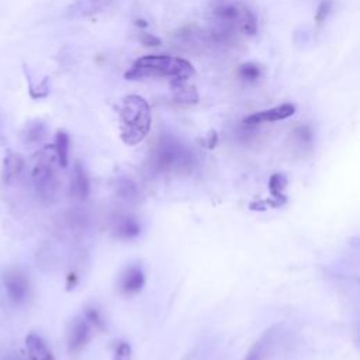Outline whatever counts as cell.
Here are the masks:
<instances>
[{
    "label": "cell",
    "mask_w": 360,
    "mask_h": 360,
    "mask_svg": "<svg viewBox=\"0 0 360 360\" xmlns=\"http://www.w3.org/2000/svg\"><path fill=\"white\" fill-rule=\"evenodd\" d=\"M263 69L259 63L256 62H245L238 68V77L244 82L248 84H255L262 78Z\"/></svg>",
    "instance_id": "obj_22"
},
{
    "label": "cell",
    "mask_w": 360,
    "mask_h": 360,
    "mask_svg": "<svg viewBox=\"0 0 360 360\" xmlns=\"http://www.w3.org/2000/svg\"><path fill=\"white\" fill-rule=\"evenodd\" d=\"M332 6H334L332 0H322V2L318 5V9H317L315 17H314V20L318 26H322L325 23L329 13L332 12Z\"/></svg>",
    "instance_id": "obj_25"
},
{
    "label": "cell",
    "mask_w": 360,
    "mask_h": 360,
    "mask_svg": "<svg viewBox=\"0 0 360 360\" xmlns=\"http://www.w3.org/2000/svg\"><path fill=\"white\" fill-rule=\"evenodd\" d=\"M217 143H219V134H217V131L211 130V131L207 134V136L203 139V146H204L207 150H214L215 147H217Z\"/></svg>",
    "instance_id": "obj_28"
},
{
    "label": "cell",
    "mask_w": 360,
    "mask_h": 360,
    "mask_svg": "<svg viewBox=\"0 0 360 360\" xmlns=\"http://www.w3.org/2000/svg\"><path fill=\"white\" fill-rule=\"evenodd\" d=\"M3 284H5L8 297L13 304L20 306L29 299L30 280L23 270L16 267L8 269L3 273Z\"/></svg>",
    "instance_id": "obj_6"
},
{
    "label": "cell",
    "mask_w": 360,
    "mask_h": 360,
    "mask_svg": "<svg viewBox=\"0 0 360 360\" xmlns=\"http://www.w3.org/2000/svg\"><path fill=\"white\" fill-rule=\"evenodd\" d=\"M84 318L91 324L92 328H97V329H106V322L103 318V314L100 311V308L95 307V306H89L85 310Z\"/></svg>",
    "instance_id": "obj_24"
},
{
    "label": "cell",
    "mask_w": 360,
    "mask_h": 360,
    "mask_svg": "<svg viewBox=\"0 0 360 360\" xmlns=\"http://www.w3.org/2000/svg\"><path fill=\"white\" fill-rule=\"evenodd\" d=\"M20 136L26 146H38V143H41L47 138V125L38 120L30 121L22 130Z\"/></svg>",
    "instance_id": "obj_17"
},
{
    "label": "cell",
    "mask_w": 360,
    "mask_h": 360,
    "mask_svg": "<svg viewBox=\"0 0 360 360\" xmlns=\"http://www.w3.org/2000/svg\"><path fill=\"white\" fill-rule=\"evenodd\" d=\"M295 113H296V107L293 104H281V106H277V107H273L269 110H263V111H259V113H255V114L246 117L244 120V124L248 128H253L263 123H276V121L285 120V118L295 116Z\"/></svg>",
    "instance_id": "obj_11"
},
{
    "label": "cell",
    "mask_w": 360,
    "mask_h": 360,
    "mask_svg": "<svg viewBox=\"0 0 360 360\" xmlns=\"http://www.w3.org/2000/svg\"><path fill=\"white\" fill-rule=\"evenodd\" d=\"M26 169V159L17 152H8L2 165V182L5 185L15 183Z\"/></svg>",
    "instance_id": "obj_13"
},
{
    "label": "cell",
    "mask_w": 360,
    "mask_h": 360,
    "mask_svg": "<svg viewBox=\"0 0 360 360\" xmlns=\"http://www.w3.org/2000/svg\"><path fill=\"white\" fill-rule=\"evenodd\" d=\"M72 196L79 201H85L91 194V182L86 175V171L82 164H77L74 168V176H72V186H70Z\"/></svg>",
    "instance_id": "obj_15"
},
{
    "label": "cell",
    "mask_w": 360,
    "mask_h": 360,
    "mask_svg": "<svg viewBox=\"0 0 360 360\" xmlns=\"http://www.w3.org/2000/svg\"><path fill=\"white\" fill-rule=\"evenodd\" d=\"M194 75L193 65L183 58L169 55H147L135 61L132 68L125 74L128 81H141L150 78L190 79Z\"/></svg>",
    "instance_id": "obj_4"
},
{
    "label": "cell",
    "mask_w": 360,
    "mask_h": 360,
    "mask_svg": "<svg viewBox=\"0 0 360 360\" xmlns=\"http://www.w3.org/2000/svg\"><path fill=\"white\" fill-rule=\"evenodd\" d=\"M111 231L118 240H134L141 234V224L131 214H118L111 221Z\"/></svg>",
    "instance_id": "obj_12"
},
{
    "label": "cell",
    "mask_w": 360,
    "mask_h": 360,
    "mask_svg": "<svg viewBox=\"0 0 360 360\" xmlns=\"http://www.w3.org/2000/svg\"><path fill=\"white\" fill-rule=\"evenodd\" d=\"M314 134L308 125H300L293 131V139L296 146L300 148H307L313 143Z\"/></svg>",
    "instance_id": "obj_23"
},
{
    "label": "cell",
    "mask_w": 360,
    "mask_h": 360,
    "mask_svg": "<svg viewBox=\"0 0 360 360\" xmlns=\"http://www.w3.org/2000/svg\"><path fill=\"white\" fill-rule=\"evenodd\" d=\"M211 16L217 29L212 36L226 40L237 33L255 36L258 33V19L251 9L234 0H212Z\"/></svg>",
    "instance_id": "obj_1"
},
{
    "label": "cell",
    "mask_w": 360,
    "mask_h": 360,
    "mask_svg": "<svg viewBox=\"0 0 360 360\" xmlns=\"http://www.w3.org/2000/svg\"><path fill=\"white\" fill-rule=\"evenodd\" d=\"M146 272H143L141 265H130L127 266L117 281L118 292L123 296H135L143 287H146Z\"/></svg>",
    "instance_id": "obj_10"
},
{
    "label": "cell",
    "mask_w": 360,
    "mask_h": 360,
    "mask_svg": "<svg viewBox=\"0 0 360 360\" xmlns=\"http://www.w3.org/2000/svg\"><path fill=\"white\" fill-rule=\"evenodd\" d=\"M2 360H24V357L17 352H9L2 357Z\"/></svg>",
    "instance_id": "obj_30"
},
{
    "label": "cell",
    "mask_w": 360,
    "mask_h": 360,
    "mask_svg": "<svg viewBox=\"0 0 360 360\" xmlns=\"http://www.w3.org/2000/svg\"><path fill=\"white\" fill-rule=\"evenodd\" d=\"M283 325L276 324L270 327L265 334L255 342V345L248 352L245 360H267L277 349L280 339L283 336Z\"/></svg>",
    "instance_id": "obj_7"
},
{
    "label": "cell",
    "mask_w": 360,
    "mask_h": 360,
    "mask_svg": "<svg viewBox=\"0 0 360 360\" xmlns=\"http://www.w3.org/2000/svg\"><path fill=\"white\" fill-rule=\"evenodd\" d=\"M78 283H79V276L75 272H72V273L68 274V277H66V287H68L69 290L70 289H75V287L78 285Z\"/></svg>",
    "instance_id": "obj_29"
},
{
    "label": "cell",
    "mask_w": 360,
    "mask_h": 360,
    "mask_svg": "<svg viewBox=\"0 0 360 360\" xmlns=\"http://www.w3.org/2000/svg\"><path fill=\"white\" fill-rule=\"evenodd\" d=\"M114 189H116V194L125 203L135 204L141 198V191L136 183L130 178H120L118 180H116Z\"/></svg>",
    "instance_id": "obj_18"
},
{
    "label": "cell",
    "mask_w": 360,
    "mask_h": 360,
    "mask_svg": "<svg viewBox=\"0 0 360 360\" xmlns=\"http://www.w3.org/2000/svg\"><path fill=\"white\" fill-rule=\"evenodd\" d=\"M56 164L58 161L51 146L36 157L31 168V182L34 191L44 203H52L59 193Z\"/></svg>",
    "instance_id": "obj_5"
},
{
    "label": "cell",
    "mask_w": 360,
    "mask_h": 360,
    "mask_svg": "<svg viewBox=\"0 0 360 360\" xmlns=\"http://www.w3.org/2000/svg\"><path fill=\"white\" fill-rule=\"evenodd\" d=\"M150 166L159 175H187L196 166V157L185 143L169 135H162L151 152Z\"/></svg>",
    "instance_id": "obj_2"
},
{
    "label": "cell",
    "mask_w": 360,
    "mask_h": 360,
    "mask_svg": "<svg viewBox=\"0 0 360 360\" xmlns=\"http://www.w3.org/2000/svg\"><path fill=\"white\" fill-rule=\"evenodd\" d=\"M287 187V178L281 173H274L269 179V190L273 198L276 200V205H281L285 203V194L284 190Z\"/></svg>",
    "instance_id": "obj_21"
},
{
    "label": "cell",
    "mask_w": 360,
    "mask_h": 360,
    "mask_svg": "<svg viewBox=\"0 0 360 360\" xmlns=\"http://www.w3.org/2000/svg\"><path fill=\"white\" fill-rule=\"evenodd\" d=\"M114 0H78L75 3V13L78 16H92L106 10Z\"/></svg>",
    "instance_id": "obj_20"
},
{
    "label": "cell",
    "mask_w": 360,
    "mask_h": 360,
    "mask_svg": "<svg viewBox=\"0 0 360 360\" xmlns=\"http://www.w3.org/2000/svg\"><path fill=\"white\" fill-rule=\"evenodd\" d=\"M135 26L139 29H147L148 27V22L143 20V19H136L135 20Z\"/></svg>",
    "instance_id": "obj_31"
},
{
    "label": "cell",
    "mask_w": 360,
    "mask_h": 360,
    "mask_svg": "<svg viewBox=\"0 0 360 360\" xmlns=\"http://www.w3.org/2000/svg\"><path fill=\"white\" fill-rule=\"evenodd\" d=\"M171 86L173 91V97L178 103L194 104L198 102L197 89L189 82V79H173Z\"/></svg>",
    "instance_id": "obj_16"
},
{
    "label": "cell",
    "mask_w": 360,
    "mask_h": 360,
    "mask_svg": "<svg viewBox=\"0 0 360 360\" xmlns=\"http://www.w3.org/2000/svg\"><path fill=\"white\" fill-rule=\"evenodd\" d=\"M61 230L69 238H81L86 234L91 219L88 211L79 207H74L65 211L61 217Z\"/></svg>",
    "instance_id": "obj_8"
},
{
    "label": "cell",
    "mask_w": 360,
    "mask_h": 360,
    "mask_svg": "<svg viewBox=\"0 0 360 360\" xmlns=\"http://www.w3.org/2000/svg\"><path fill=\"white\" fill-rule=\"evenodd\" d=\"M92 327L84 317H77L70 321L66 335V346L69 353H81L92 339Z\"/></svg>",
    "instance_id": "obj_9"
},
{
    "label": "cell",
    "mask_w": 360,
    "mask_h": 360,
    "mask_svg": "<svg viewBox=\"0 0 360 360\" xmlns=\"http://www.w3.org/2000/svg\"><path fill=\"white\" fill-rule=\"evenodd\" d=\"M26 349L30 360H55L52 350L37 332H30L26 336Z\"/></svg>",
    "instance_id": "obj_14"
},
{
    "label": "cell",
    "mask_w": 360,
    "mask_h": 360,
    "mask_svg": "<svg viewBox=\"0 0 360 360\" xmlns=\"http://www.w3.org/2000/svg\"><path fill=\"white\" fill-rule=\"evenodd\" d=\"M52 150L55 152L58 165L61 168H66L68 162H69V135H68V132L59 130L55 134V141H54Z\"/></svg>",
    "instance_id": "obj_19"
},
{
    "label": "cell",
    "mask_w": 360,
    "mask_h": 360,
    "mask_svg": "<svg viewBox=\"0 0 360 360\" xmlns=\"http://www.w3.org/2000/svg\"><path fill=\"white\" fill-rule=\"evenodd\" d=\"M0 127H2V123H0Z\"/></svg>",
    "instance_id": "obj_32"
},
{
    "label": "cell",
    "mask_w": 360,
    "mask_h": 360,
    "mask_svg": "<svg viewBox=\"0 0 360 360\" xmlns=\"http://www.w3.org/2000/svg\"><path fill=\"white\" fill-rule=\"evenodd\" d=\"M132 352L131 346L127 342H118L114 349V360H131Z\"/></svg>",
    "instance_id": "obj_26"
},
{
    "label": "cell",
    "mask_w": 360,
    "mask_h": 360,
    "mask_svg": "<svg viewBox=\"0 0 360 360\" xmlns=\"http://www.w3.org/2000/svg\"><path fill=\"white\" fill-rule=\"evenodd\" d=\"M138 40L142 45H146V47H159L162 44L161 38H158L157 36L150 34V33H141Z\"/></svg>",
    "instance_id": "obj_27"
},
{
    "label": "cell",
    "mask_w": 360,
    "mask_h": 360,
    "mask_svg": "<svg viewBox=\"0 0 360 360\" xmlns=\"http://www.w3.org/2000/svg\"><path fill=\"white\" fill-rule=\"evenodd\" d=\"M118 121L121 141L130 147L138 146L151 131L152 114L150 103L138 95L125 96L118 107Z\"/></svg>",
    "instance_id": "obj_3"
}]
</instances>
